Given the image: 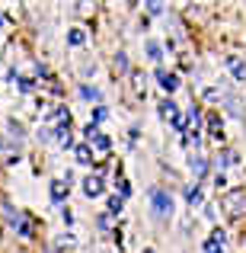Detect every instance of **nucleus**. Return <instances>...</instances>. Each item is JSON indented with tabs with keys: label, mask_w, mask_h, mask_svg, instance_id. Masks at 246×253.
I'll list each match as a JSON object with an SVG mask.
<instances>
[{
	"label": "nucleus",
	"mask_w": 246,
	"mask_h": 253,
	"mask_svg": "<svg viewBox=\"0 0 246 253\" xmlns=\"http://www.w3.org/2000/svg\"><path fill=\"white\" fill-rule=\"evenodd\" d=\"M150 205H154L157 218H170L173 215V199L163 189H150Z\"/></svg>",
	"instance_id": "1"
},
{
	"label": "nucleus",
	"mask_w": 246,
	"mask_h": 253,
	"mask_svg": "<svg viewBox=\"0 0 246 253\" xmlns=\"http://www.w3.org/2000/svg\"><path fill=\"white\" fill-rule=\"evenodd\" d=\"M224 211H227V215H243L246 211V196L243 192H227V196H224Z\"/></svg>",
	"instance_id": "2"
},
{
	"label": "nucleus",
	"mask_w": 246,
	"mask_h": 253,
	"mask_svg": "<svg viewBox=\"0 0 246 253\" xmlns=\"http://www.w3.org/2000/svg\"><path fill=\"white\" fill-rule=\"evenodd\" d=\"M160 116H163V119H170L176 128H182V125H185L182 119H179V109H176V103H173V99H163V103H160Z\"/></svg>",
	"instance_id": "3"
},
{
	"label": "nucleus",
	"mask_w": 246,
	"mask_h": 253,
	"mask_svg": "<svg viewBox=\"0 0 246 253\" xmlns=\"http://www.w3.org/2000/svg\"><path fill=\"white\" fill-rule=\"evenodd\" d=\"M103 189H105V183H103V176H86L83 179V192L86 196H103Z\"/></svg>",
	"instance_id": "4"
},
{
	"label": "nucleus",
	"mask_w": 246,
	"mask_h": 253,
	"mask_svg": "<svg viewBox=\"0 0 246 253\" xmlns=\"http://www.w3.org/2000/svg\"><path fill=\"white\" fill-rule=\"evenodd\" d=\"M224 244H227V234H224V231H214L211 241L205 244V253H224Z\"/></svg>",
	"instance_id": "5"
},
{
	"label": "nucleus",
	"mask_w": 246,
	"mask_h": 253,
	"mask_svg": "<svg viewBox=\"0 0 246 253\" xmlns=\"http://www.w3.org/2000/svg\"><path fill=\"white\" fill-rule=\"evenodd\" d=\"M68 199V179H55L51 183V202H64Z\"/></svg>",
	"instance_id": "6"
},
{
	"label": "nucleus",
	"mask_w": 246,
	"mask_h": 253,
	"mask_svg": "<svg viewBox=\"0 0 246 253\" xmlns=\"http://www.w3.org/2000/svg\"><path fill=\"white\" fill-rule=\"evenodd\" d=\"M230 74H234L237 81H246V61H240V58H230Z\"/></svg>",
	"instance_id": "7"
},
{
	"label": "nucleus",
	"mask_w": 246,
	"mask_h": 253,
	"mask_svg": "<svg viewBox=\"0 0 246 253\" xmlns=\"http://www.w3.org/2000/svg\"><path fill=\"white\" fill-rule=\"evenodd\" d=\"M80 96L90 99V103H103V93H99L96 86H80Z\"/></svg>",
	"instance_id": "8"
},
{
	"label": "nucleus",
	"mask_w": 246,
	"mask_h": 253,
	"mask_svg": "<svg viewBox=\"0 0 246 253\" xmlns=\"http://www.w3.org/2000/svg\"><path fill=\"white\" fill-rule=\"evenodd\" d=\"M68 42L74 45V48H80V45L86 42V32H83V29H70V32H68Z\"/></svg>",
	"instance_id": "9"
},
{
	"label": "nucleus",
	"mask_w": 246,
	"mask_h": 253,
	"mask_svg": "<svg viewBox=\"0 0 246 253\" xmlns=\"http://www.w3.org/2000/svg\"><path fill=\"white\" fill-rule=\"evenodd\" d=\"M157 77H160V84H163V90H166V93H173V90H176V86H179V81H176V77H173V74H163V71H160V74H157Z\"/></svg>",
	"instance_id": "10"
},
{
	"label": "nucleus",
	"mask_w": 246,
	"mask_h": 253,
	"mask_svg": "<svg viewBox=\"0 0 246 253\" xmlns=\"http://www.w3.org/2000/svg\"><path fill=\"white\" fill-rule=\"evenodd\" d=\"M205 167H208L205 157H192V173H195V176H205Z\"/></svg>",
	"instance_id": "11"
},
{
	"label": "nucleus",
	"mask_w": 246,
	"mask_h": 253,
	"mask_svg": "<svg viewBox=\"0 0 246 253\" xmlns=\"http://www.w3.org/2000/svg\"><path fill=\"white\" fill-rule=\"evenodd\" d=\"M77 161H80V164H90V161H93V151L86 148V144H80V148H77Z\"/></svg>",
	"instance_id": "12"
},
{
	"label": "nucleus",
	"mask_w": 246,
	"mask_h": 253,
	"mask_svg": "<svg viewBox=\"0 0 246 253\" xmlns=\"http://www.w3.org/2000/svg\"><path fill=\"white\" fill-rule=\"evenodd\" d=\"M185 199H189V205H198V202H202V192H198V186H195V189L189 186V189H185Z\"/></svg>",
	"instance_id": "13"
},
{
	"label": "nucleus",
	"mask_w": 246,
	"mask_h": 253,
	"mask_svg": "<svg viewBox=\"0 0 246 253\" xmlns=\"http://www.w3.org/2000/svg\"><path fill=\"white\" fill-rule=\"evenodd\" d=\"M93 141H96V151H109V148H112V141H109L105 135H96Z\"/></svg>",
	"instance_id": "14"
},
{
	"label": "nucleus",
	"mask_w": 246,
	"mask_h": 253,
	"mask_svg": "<svg viewBox=\"0 0 246 253\" xmlns=\"http://www.w3.org/2000/svg\"><path fill=\"white\" fill-rule=\"evenodd\" d=\"M105 119H109V112L103 109V106H99L96 112H93V125H99V122H105Z\"/></svg>",
	"instance_id": "15"
},
{
	"label": "nucleus",
	"mask_w": 246,
	"mask_h": 253,
	"mask_svg": "<svg viewBox=\"0 0 246 253\" xmlns=\"http://www.w3.org/2000/svg\"><path fill=\"white\" fill-rule=\"evenodd\" d=\"M122 202H125V199H122V196H115V199H109V211H122Z\"/></svg>",
	"instance_id": "16"
},
{
	"label": "nucleus",
	"mask_w": 246,
	"mask_h": 253,
	"mask_svg": "<svg viewBox=\"0 0 246 253\" xmlns=\"http://www.w3.org/2000/svg\"><path fill=\"white\" fill-rule=\"evenodd\" d=\"M115 64H118V71H128V58H125V55H118Z\"/></svg>",
	"instance_id": "17"
},
{
	"label": "nucleus",
	"mask_w": 246,
	"mask_h": 253,
	"mask_svg": "<svg viewBox=\"0 0 246 253\" xmlns=\"http://www.w3.org/2000/svg\"><path fill=\"white\" fill-rule=\"evenodd\" d=\"M147 55H150V58L157 61V58H160V48H157V45H147Z\"/></svg>",
	"instance_id": "18"
},
{
	"label": "nucleus",
	"mask_w": 246,
	"mask_h": 253,
	"mask_svg": "<svg viewBox=\"0 0 246 253\" xmlns=\"http://www.w3.org/2000/svg\"><path fill=\"white\" fill-rule=\"evenodd\" d=\"M147 253H150V250H147Z\"/></svg>",
	"instance_id": "19"
}]
</instances>
